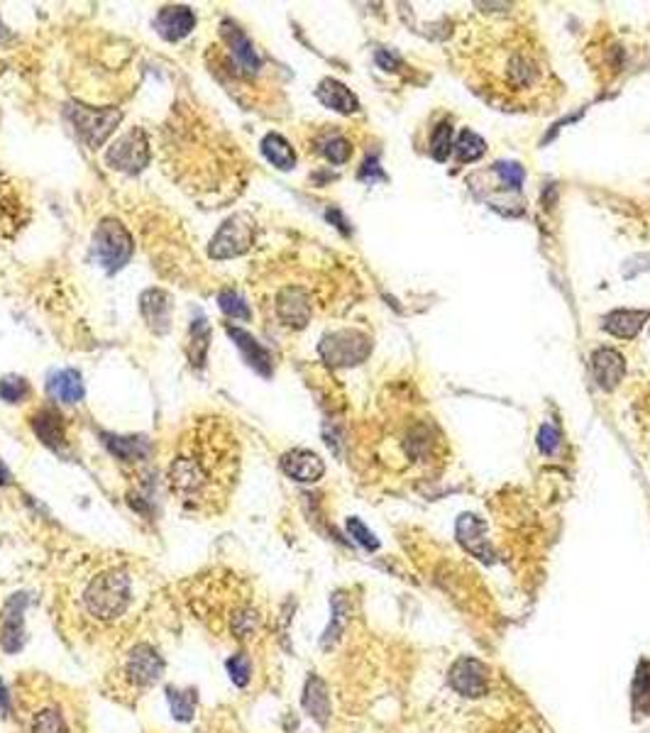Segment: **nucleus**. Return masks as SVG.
I'll return each mask as SVG.
<instances>
[{"label":"nucleus","mask_w":650,"mask_h":733,"mask_svg":"<svg viewBox=\"0 0 650 733\" xmlns=\"http://www.w3.org/2000/svg\"><path fill=\"white\" fill-rule=\"evenodd\" d=\"M487 30L472 47H465V72L469 73L472 91L482 93L504 111H530L548 101L555 76L546 51L530 32L514 25H494Z\"/></svg>","instance_id":"f257e3e1"},{"label":"nucleus","mask_w":650,"mask_h":733,"mask_svg":"<svg viewBox=\"0 0 650 733\" xmlns=\"http://www.w3.org/2000/svg\"><path fill=\"white\" fill-rule=\"evenodd\" d=\"M235 436L218 421H208L183 438L169 465V489L191 513H218L228 504L237 479Z\"/></svg>","instance_id":"f03ea898"},{"label":"nucleus","mask_w":650,"mask_h":733,"mask_svg":"<svg viewBox=\"0 0 650 733\" xmlns=\"http://www.w3.org/2000/svg\"><path fill=\"white\" fill-rule=\"evenodd\" d=\"M143 597L137 594L135 575L125 565L108 562L76 577L59 597L61 621L69 623L83 641H115L133 626Z\"/></svg>","instance_id":"7ed1b4c3"},{"label":"nucleus","mask_w":650,"mask_h":733,"mask_svg":"<svg viewBox=\"0 0 650 733\" xmlns=\"http://www.w3.org/2000/svg\"><path fill=\"white\" fill-rule=\"evenodd\" d=\"M193 616L208 626V631L233 641L235 645H252L265 631V613L244 591L237 577H204L191 582L186 594Z\"/></svg>","instance_id":"20e7f679"},{"label":"nucleus","mask_w":650,"mask_h":733,"mask_svg":"<svg viewBox=\"0 0 650 733\" xmlns=\"http://www.w3.org/2000/svg\"><path fill=\"white\" fill-rule=\"evenodd\" d=\"M11 699L20 733H81V699L42 672L15 680Z\"/></svg>","instance_id":"39448f33"},{"label":"nucleus","mask_w":650,"mask_h":733,"mask_svg":"<svg viewBox=\"0 0 650 733\" xmlns=\"http://www.w3.org/2000/svg\"><path fill=\"white\" fill-rule=\"evenodd\" d=\"M164 670H166V662L162 652L154 648V643H130V648L120 652L111 675L112 697H118L122 702L140 699L162 680Z\"/></svg>","instance_id":"423d86ee"},{"label":"nucleus","mask_w":650,"mask_h":733,"mask_svg":"<svg viewBox=\"0 0 650 733\" xmlns=\"http://www.w3.org/2000/svg\"><path fill=\"white\" fill-rule=\"evenodd\" d=\"M135 255V240L128 228L115 218H103L93 233V257L105 274H115Z\"/></svg>","instance_id":"0eeeda50"},{"label":"nucleus","mask_w":650,"mask_h":733,"mask_svg":"<svg viewBox=\"0 0 650 733\" xmlns=\"http://www.w3.org/2000/svg\"><path fill=\"white\" fill-rule=\"evenodd\" d=\"M66 118L74 125V133L79 135L86 147L98 150L120 125L122 112L118 108H91L83 103H69Z\"/></svg>","instance_id":"6e6552de"},{"label":"nucleus","mask_w":650,"mask_h":733,"mask_svg":"<svg viewBox=\"0 0 650 733\" xmlns=\"http://www.w3.org/2000/svg\"><path fill=\"white\" fill-rule=\"evenodd\" d=\"M318 352L330 366H355L372 352V340L360 330H336L325 336Z\"/></svg>","instance_id":"1a4fd4ad"},{"label":"nucleus","mask_w":650,"mask_h":733,"mask_svg":"<svg viewBox=\"0 0 650 733\" xmlns=\"http://www.w3.org/2000/svg\"><path fill=\"white\" fill-rule=\"evenodd\" d=\"M254 240V220L252 215L235 213L225 220L218 233L211 240L208 255L213 259H233V257L244 255Z\"/></svg>","instance_id":"9d476101"},{"label":"nucleus","mask_w":650,"mask_h":733,"mask_svg":"<svg viewBox=\"0 0 650 733\" xmlns=\"http://www.w3.org/2000/svg\"><path fill=\"white\" fill-rule=\"evenodd\" d=\"M105 162L111 169L125 174H140L150 164V140L140 127H133L130 133L120 135L111 150L105 152Z\"/></svg>","instance_id":"9b49d317"},{"label":"nucleus","mask_w":650,"mask_h":733,"mask_svg":"<svg viewBox=\"0 0 650 733\" xmlns=\"http://www.w3.org/2000/svg\"><path fill=\"white\" fill-rule=\"evenodd\" d=\"M447 683L465 699H482L489 692L487 665L477 658L462 655L453 662V667L447 672Z\"/></svg>","instance_id":"f8f14e48"},{"label":"nucleus","mask_w":650,"mask_h":733,"mask_svg":"<svg viewBox=\"0 0 650 733\" xmlns=\"http://www.w3.org/2000/svg\"><path fill=\"white\" fill-rule=\"evenodd\" d=\"M25 594H15L0 613V648L5 652H18L25 643Z\"/></svg>","instance_id":"ddd939ff"},{"label":"nucleus","mask_w":650,"mask_h":733,"mask_svg":"<svg viewBox=\"0 0 650 733\" xmlns=\"http://www.w3.org/2000/svg\"><path fill=\"white\" fill-rule=\"evenodd\" d=\"M276 316L289 328H306L311 320V296L304 286H284L276 296Z\"/></svg>","instance_id":"4468645a"},{"label":"nucleus","mask_w":650,"mask_h":733,"mask_svg":"<svg viewBox=\"0 0 650 733\" xmlns=\"http://www.w3.org/2000/svg\"><path fill=\"white\" fill-rule=\"evenodd\" d=\"M590 362L594 382L604 391H614L621 384V379L626 377V359L621 357V352L611 350V347H597L592 352Z\"/></svg>","instance_id":"2eb2a0df"},{"label":"nucleus","mask_w":650,"mask_h":733,"mask_svg":"<svg viewBox=\"0 0 650 733\" xmlns=\"http://www.w3.org/2000/svg\"><path fill=\"white\" fill-rule=\"evenodd\" d=\"M455 533H458V540L462 548L472 552L475 558L484 562H494V550L489 545L487 540V523L472 513H462L458 519V526H455Z\"/></svg>","instance_id":"dca6fc26"},{"label":"nucleus","mask_w":650,"mask_h":733,"mask_svg":"<svg viewBox=\"0 0 650 733\" xmlns=\"http://www.w3.org/2000/svg\"><path fill=\"white\" fill-rule=\"evenodd\" d=\"M193 27H196V15L186 5H166L154 18V30L166 42L183 40L186 35H191Z\"/></svg>","instance_id":"f3484780"},{"label":"nucleus","mask_w":650,"mask_h":733,"mask_svg":"<svg viewBox=\"0 0 650 733\" xmlns=\"http://www.w3.org/2000/svg\"><path fill=\"white\" fill-rule=\"evenodd\" d=\"M225 330H228V336L233 337V343L237 345V350H240V355H243L244 362L252 366L257 374H262V377H272V372H275V365H272V352H269L262 343H257V337L250 336V333L243 330V328L228 326Z\"/></svg>","instance_id":"a211bd4d"},{"label":"nucleus","mask_w":650,"mask_h":733,"mask_svg":"<svg viewBox=\"0 0 650 733\" xmlns=\"http://www.w3.org/2000/svg\"><path fill=\"white\" fill-rule=\"evenodd\" d=\"M279 465L284 469L286 477L304 482V484L318 482L325 475V462L321 459V455H315L311 450H289L282 455Z\"/></svg>","instance_id":"6ab92c4d"},{"label":"nucleus","mask_w":650,"mask_h":733,"mask_svg":"<svg viewBox=\"0 0 650 733\" xmlns=\"http://www.w3.org/2000/svg\"><path fill=\"white\" fill-rule=\"evenodd\" d=\"M221 35H223V40L228 42V47H230V54H233L235 64L240 66V72L244 73H257L259 72V54L254 51L252 42H250V37L244 35L235 22L230 20H223L221 22Z\"/></svg>","instance_id":"aec40b11"},{"label":"nucleus","mask_w":650,"mask_h":733,"mask_svg":"<svg viewBox=\"0 0 650 733\" xmlns=\"http://www.w3.org/2000/svg\"><path fill=\"white\" fill-rule=\"evenodd\" d=\"M172 296L162 289H147L140 296V311H143L147 326L152 328L157 336H164L172 323Z\"/></svg>","instance_id":"412c9836"},{"label":"nucleus","mask_w":650,"mask_h":733,"mask_svg":"<svg viewBox=\"0 0 650 733\" xmlns=\"http://www.w3.org/2000/svg\"><path fill=\"white\" fill-rule=\"evenodd\" d=\"M301 704H304V712L308 714L315 723L325 726V723L330 721V714H333L330 694H328V684H325L318 675H308V680H306L304 684Z\"/></svg>","instance_id":"4be33fe9"},{"label":"nucleus","mask_w":650,"mask_h":733,"mask_svg":"<svg viewBox=\"0 0 650 733\" xmlns=\"http://www.w3.org/2000/svg\"><path fill=\"white\" fill-rule=\"evenodd\" d=\"M315 96H318V101L323 103L325 108L343 112V115H352V112L360 111V101H357L355 93L350 91L343 81H337V79H323V81L318 83V89H315Z\"/></svg>","instance_id":"5701e85b"},{"label":"nucleus","mask_w":650,"mask_h":733,"mask_svg":"<svg viewBox=\"0 0 650 733\" xmlns=\"http://www.w3.org/2000/svg\"><path fill=\"white\" fill-rule=\"evenodd\" d=\"M650 320V311H629V308H619V311H611L601 318V328L611 333L614 337L621 340H631L640 333V328Z\"/></svg>","instance_id":"b1692460"},{"label":"nucleus","mask_w":650,"mask_h":733,"mask_svg":"<svg viewBox=\"0 0 650 733\" xmlns=\"http://www.w3.org/2000/svg\"><path fill=\"white\" fill-rule=\"evenodd\" d=\"M47 391L59 404H66V406L79 404L86 397L81 372H76V369H59V372H54L50 382H47Z\"/></svg>","instance_id":"393cba45"},{"label":"nucleus","mask_w":650,"mask_h":733,"mask_svg":"<svg viewBox=\"0 0 650 733\" xmlns=\"http://www.w3.org/2000/svg\"><path fill=\"white\" fill-rule=\"evenodd\" d=\"M32 430L35 436L51 450H61L66 443V430H64V421L54 411V408H42L32 418Z\"/></svg>","instance_id":"a878e982"},{"label":"nucleus","mask_w":650,"mask_h":733,"mask_svg":"<svg viewBox=\"0 0 650 733\" xmlns=\"http://www.w3.org/2000/svg\"><path fill=\"white\" fill-rule=\"evenodd\" d=\"M101 438L105 443V448L111 450V455H115L122 462H140L150 452V443L143 436H112V433H103Z\"/></svg>","instance_id":"bb28decb"},{"label":"nucleus","mask_w":650,"mask_h":733,"mask_svg":"<svg viewBox=\"0 0 650 733\" xmlns=\"http://www.w3.org/2000/svg\"><path fill=\"white\" fill-rule=\"evenodd\" d=\"M262 154L267 157V162H272L276 169H282V172H289V169H294L296 166L294 147H291L289 140L282 137L279 133L265 135V140H262Z\"/></svg>","instance_id":"cd10ccee"},{"label":"nucleus","mask_w":650,"mask_h":733,"mask_svg":"<svg viewBox=\"0 0 650 733\" xmlns=\"http://www.w3.org/2000/svg\"><path fill=\"white\" fill-rule=\"evenodd\" d=\"M631 704L638 714H650V662L640 660L631 684Z\"/></svg>","instance_id":"c85d7f7f"},{"label":"nucleus","mask_w":650,"mask_h":733,"mask_svg":"<svg viewBox=\"0 0 650 733\" xmlns=\"http://www.w3.org/2000/svg\"><path fill=\"white\" fill-rule=\"evenodd\" d=\"M208 340H211V326L205 318H196L191 326V343H189V357L193 366H204L208 355Z\"/></svg>","instance_id":"c756f323"},{"label":"nucleus","mask_w":650,"mask_h":733,"mask_svg":"<svg viewBox=\"0 0 650 733\" xmlns=\"http://www.w3.org/2000/svg\"><path fill=\"white\" fill-rule=\"evenodd\" d=\"M453 150H455V157H458L460 164L477 162L479 157L487 152V143H484L477 133L462 130V133L458 135V143L453 144Z\"/></svg>","instance_id":"7c9ffc66"},{"label":"nucleus","mask_w":650,"mask_h":733,"mask_svg":"<svg viewBox=\"0 0 650 733\" xmlns=\"http://www.w3.org/2000/svg\"><path fill=\"white\" fill-rule=\"evenodd\" d=\"M166 699H169V706H172L174 719L179 721H191L193 712H196V690H176V687H169L166 690Z\"/></svg>","instance_id":"2f4dec72"},{"label":"nucleus","mask_w":650,"mask_h":733,"mask_svg":"<svg viewBox=\"0 0 650 733\" xmlns=\"http://www.w3.org/2000/svg\"><path fill=\"white\" fill-rule=\"evenodd\" d=\"M347 613H350L347 599L343 597V594H336V597H333V619H330V626L325 629L323 641H321L323 643V648H330V645L340 638V633H343V629H345Z\"/></svg>","instance_id":"473e14b6"},{"label":"nucleus","mask_w":650,"mask_h":733,"mask_svg":"<svg viewBox=\"0 0 650 733\" xmlns=\"http://www.w3.org/2000/svg\"><path fill=\"white\" fill-rule=\"evenodd\" d=\"M218 305H221V311H223L225 316L233 318V320H250L252 318L250 305L244 304V298L235 289H223L218 294Z\"/></svg>","instance_id":"72a5a7b5"},{"label":"nucleus","mask_w":650,"mask_h":733,"mask_svg":"<svg viewBox=\"0 0 650 733\" xmlns=\"http://www.w3.org/2000/svg\"><path fill=\"white\" fill-rule=\"evenodd\" d=\"M225 667H228V675H230L233 684H237V687H247V684L252 683V660H250V655L244 651H237L235 655H230L225 660Z\"/></svg>","instance_id":"f704fd0d"},{"label":"nucleus","mask_w":650,"mask_h":733,"mask_svg":"<svg viewBox=\"0 0 650 733\" xmlns=\"http://www.w3.org/2000/svg\"><path fill=\"white\" fill-rule=\"evenodd\" d=\"M321 154L330 164H345L352 157V144L343 135H330L321 143Z\"/></svg>","instance_id":"c9c22d12"},{"label":"nucleus","mask_w":650,"mask_h":733,"mask_svg":"<svg viewBox=\"0 0 650 733\" xmlns=\"http://www.w3.org/2000/svg\"><path fill=\"white\" fill-rule=\"evenodd\" d=\"M453 152V125L450 122H440L436 130H433V137H430V157L436 162H445L447 157Z\"/></svg>","instance_id":"e433bc0d"},{"label":"nucleus","mask_w":650,"mask_h":733,"mask_svg":"<svg viewBox=\"0 0 650 733\" xmlns=\"http://www.w3.org/2000/svg\"><path fill=\"white\" fill-rule=\"evenodd\" d=\"M30 397V384L18 374H8V377L0 379V398L5 404H20Z\"/></svg>","instance_id":"4c0bfd02"},{"label":"nucleus","mask_w":650,"mask_h":733,"mask_svg":"<svg viewBox=\"0 0 650 733\" xmlns=\"http://www.w3.org/2000/svg\"><path fill=\"white\" fill-rule=\"evenodd\" d=\"M347 533L367 550H376L379 548V540L375 538V533L367 529L365 523L360 519H347Z\"/></svg>","instance_id":"58836bf2"},{"label":"nucleus","mask_w":650,"mask_h":733,"mask_svg":"<svg viewBox=\"0 0 650 733\" xmlns=\"http://www.w3.org/2000/svg\"><path fill=\"white\" fill-rule=\"evenodd\" d=\"M558 443H560V436L558 430L553 426H543L540 428L538 433V448L546 452V455H553L555 450H558Z\"/></svg>","instance_id":"ea45409f"},{"label":"nucleus","mask_w":650,"mask_h":733,"mask_svg":"<svg viewBox=\"0 0 650 733\" xmlns=\"http://www.w3.org/2000/svg\"><path fill=\"white\" fill-rule=\"evenodd\" d=\"M376 64H379L382 69H386V72H397V59H394V57H389L384 50L376 51Z\"/></svg>","instance_id":"a19ab883"},{"label":"nucleus","mask_w":650,"mask_h":733,"mask_svg":"<svg viewBox=\"0 0 650 733\" xmlns=\"http://www.w3.org/2000/svg\"><path fill=\"white\" fill-rule=\"evenodd\" d=\"M12 40H15V35H12V32L3 25V20H0V44H11Z\"/></svg>","instance_id":"79ce46f5"},{"label":"nucleus","mask_w":650,"mask_h":733,"mask_svg":"<svg viewBox=\"0 0 650 733\" xmlns=\"http://www.w3.org/2000/svg\"><path fill=\"white\" fill-rule=\"evenodd\" d=\"M11 472H8V467L0 462V487H5V484H11Z\"/></svg>","instance_id":"37998d69"},{"label":"nucleus","mask_w":650,"mask_h":733,"mask_svg":"<svg viewBox=\"0 0 650 733\" xmlns=\"http://www.w3.org/2000/svg\"><path fill=\"white\" fill-rule=\"evenodd\" d=\"M646 406H648V411H646V413H640V421H643V423H646V426H648V436H650V398L648 401H646Z\"/></svg>","instance_id":"c03bdc74"}]
</instances>
